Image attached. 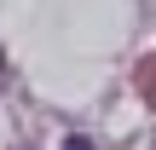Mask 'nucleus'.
Segmentation results:
<instances>
[{
    "label": "nucleus",
    "mask_w": 156,
    "mask_h": 150,
    "mask_svg": "<svg viewBox=\"0 0 156 150\" xmlns=\"http://www.w3.org/2000/svg\"><path fill=\"white\" fill-rule=\"evenodd\" d=\"M64 150H98L93 139H64Z\"/></svg>",
    "instance_id": "nucleus-1"
},
{
    "label": "nucleus",
    "mask_w": 156,
    "mask_h": 150,
    "mask_svg": "<svg viewBox=\"0 0 156 150\" xmlns=\"http://www.w3.org/2000/svg\"><path fill=\"white\" fill-rule=\"evenodd\" d=\"M0 75H6V52H0Z\"/></svg>",
    "instance_id": "nucleus-2"
}]
</instances>
